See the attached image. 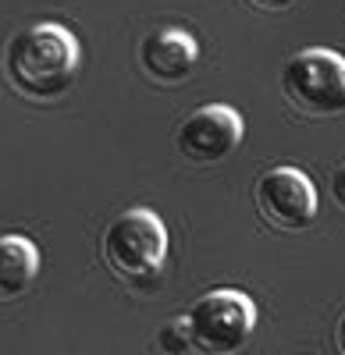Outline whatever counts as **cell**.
<instances>
[{
    "mask_svg": "<svg viewBox=\"0 0 345 355\" xmlns=\"http://www.w3.org/2000/svg\"><path fill=\"white\" fill-rule=\"evenodd\" d=\"M256 210L278 231H303L317 220V189L299 167H271L256 178Z\"/></svg>",
    "mask_w": 345,
    "mask_h": 355,
    "instance_id": "5",
    "label": "cell"
},
{
    "mask_svg": "<svg viewBox=\"0 0 345 355\" xmlns=\"http://www.w3.org/2000/svg\"><path fill=\"white\" fill-rule=\"evenodd\" d=\"M199 43L185 28H157L139 43V68L160 85H178L196 71Z\"/></svg>",
    "mask_w": 345,
    "mask_h": 355,
    "instance_id": "7",
    "label": "cell"
},
{
    "mask_svg": "<svg viewBox=\"0 0 345 355\" xmlns=\"http://www.w3.org/2000/svg\"><path fill=\"white\" fill-rule=\"evenodd\" d=\"M157 345H160V352H167V355H182V352H192L189 327H185V316H182V320H171V323H164V327H160V334H157Z\"/></svg>",
    "mask_w": 345,
    "mask_h": 355,
    "instance_id": "9",
    "label": "cell"
},
{
    "mask_svg": "<svg viewBox=\"0 0 345 355\" xmlns=\"http://www.w3.org/2000/svg\"><path fill=\"white\" fill-rule=\"evenodd\" d=\"M185 327H189L192 352L232 355L249 341V334L256 327V302L235 288L207 291L185 313Z\"/></svg>",
    "mask_w": 345,
    "mask_h": 355,
    "instance_id": "3",
    "label": "cell"
},
{
    "mask_svg": "<svg viewBox=\"0 0 345 355\" xmlns=\"http://www.w3.org/2000/svg\"><path fill=\"white\" fill-rule=\"evenodd\" d=\"M328 185H331V199H335V202L342 206V210H345V160H342V164L331 171V182H328Z\"/></svg>",
    "mask_w": 345,
    "mask_h": 355,
    "instance_id": "10",
    "label": "cell"
},
{
    "mask_svg": "<svg viewBox=\"0 0 345 355\" xmlns=\"http://www.w3.org/2000/svg\"><path fill=\"white\" fill-rule=\"evenodd\" d=\"M338 348H342V352H345V316H342V320H338Z\"/></svg>",
    "mask_w": 345,
    "mask_h": 355,
    "instance_id": "12",
    "label": "cell"
},
{
    "mask_svg": "<svg viewBox=\"0 0 345 355\" xmlns=\"http://www.w3.org/2000/svg\"><path fill=\"white\" fill-rule=\"evenodd\" d=\"M242 117L239 110L224 107V103H210V107H199L192 110L185 121L178 125V153L196 164V167H210L228 160L239 142H242Z\"/></svg>",
    "mask_w": 345,
    "mask_h": 355,
    "instance_id": "6",
    "label": "cell"
},
{
    "mask_svg": "<svg viewBox=\"0 0 345 355\" xmlns=\"http://www.w3.org/2000/svg\"><path fill=\"white\" fill-rule=\"evenodd\" d=\"M281 93L306 117H335L345 110V57L335 50H299L285 61Z\"/></svg>",
    "mask_w": 345,
    "mask_h": 355,
    "instance_id": "4",
    "label": "cell"
},
{
    "mask_svg": "<svg viewBox=\"0 0 345 355\" xmlns=\"http://www.w3.org/2000/svg\"><path fill=\"white\" fill-rule=\"evenodd\" d=\"M40 277V249L25 234H0V302L22 299Z\"/></svg>",
    "mask_w": 345,
    "mask_h": 355,
    "instance_id": "8",
    "label": "cell"
},
{
    "mask_svg": "<svg viewBox=\"0 0 345 355\" xmlns=\"http://www.w3.org/2000/svg\"><path fill=\"white\" fill-rule=\"evenodd\" d=\"M78 40L57 21H36L15 33L4 53V75L18 96L50 103L78 78Z\"/></svg>",
    "mask_w": 345,
    "mask_h": 355,
    "instance_id": "1",
    "label": "cell"
},
{
    "mask_svg": "<svg viewBox=\"0 0 345 355\" xmlns=\"http://www.w3.org/2000/svg\"><path fill=\"white\" fill-rule=\"evenodd\" d=\"M256 11H267V15H278V11H289L296 0H249Z\"/></svg>",
    "mask_w": 345,
    "mask_h": 355,
    "instance_id": "11",
    "label": "cell"
},
{
    "mask_svg": "<svg viewBox=\"0 0 345 355\" xmlns=\"http://www.w3.org/2000/svg\"><path fill=\"white\" fill-rule=\"evenodd\" d=\"M103 263L114 277H121L128 284H142L160 274L164 256H167V227L153 210H125L121 217H114L103 231L100 242Z\"/></svg>",
    "mask_w": 345,
    "mask_h": 355,
    "instance_id": "2",
    "label": "cell"
}]
</instances>
